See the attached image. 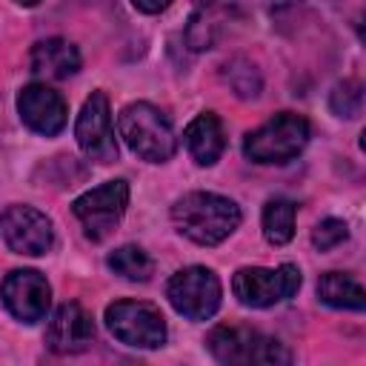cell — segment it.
Masks as SVG:
<instances>
[{
	"label": "cell",
	"instance_id": "2",
	"mask_svg": "<svg viewBox=\"0 0 366 366\" xmlns=\"http://www.w3.org/2000/svg\"><path fill=\"white\" fill-rule=\"evenodd\" d=\"M117 129L126 146L149 163H166L177 152V137L169 117L152 103H129L117 117Z\"/></svg>",
	"mask_w": 366,
	"mask_h": 366
},
{
	"label": "cell",
	"instance_id": "14",
	"mask_svg": "<svg viewBox=\"0 0 366 366\" xmlns=\"http://www.w3.org/2000/svg\"><path fill=\"white\" fill-rule=\"evenodd\" d=\"M186 149L194 157L197 166H212L220 160L223 149H226V134H223V123L214 112H200L183 132Z\"/></svg>",
	"mask_w": 366,
	"mask_h": 366
},
{
	"label": "cell",
	"instance_id": "19",
	"mask_svg": "<svg viewBox=\"0 0 366 366\" xmlns=\"http://www.w3.org/2000/svg\"><path fill=\"white\" fill-rule=\"evenodd\" d=\"M223 80L229 83V89L237 97H257L260 94V86H263L257 69L249 60H243V57H234V60H229L223 66Z\"/></svg>",
	"mask_w": 366,
	"mask_h": 366
},
{
	"label": "cell",
	"instance_id": "13",
	"mask_svg": "<svg viewBox=\"0 0 366 366\" xmlns=\"http://www.w3.org/2000/svg\"><path fill=\"white\" fill-rule=\"evenodd\" d=\"M94 340V323L92 315L80 303H63L49 320L46 343L54 355H74L83 352Z\"/></svg>",
	"mask_w": 366,
	"mask_h": 366
},
{
	"label": "cell",
	"instance_id": "7",
	"mask_svg": "<svg viewBox=\"0 0 366 366\" xmlns=\"http://www.w3.org/2000/svg\"><path fill=\"white\" fill-rule=\"evenodd\" d=\"M109 332L134 349H157L166 343V320L157 306L143 300H114L106 306Z\"/></svg>",
	"mask_w": 366,
	"mask_h": 366
},
{
	"label": "cell",
	"instance_id": "21",
	"mask_svg": "<svg viewBox=\"0 0 366 366\" xmlns=\"http://www.w3.org/2000/svg\"><path fill=\"white\" fill-rule=\"evenodd\" d=\"M346 237H349V226H346L343 220H337V217H326V220H320V223L312 229V243H315V249H320V252H329V249L340 246Z\"/></svg>",
	"mask_w": 366,
	"mask_h": 366
},
{
	"label": "cell",
	"instance_id": "24",
	"mask_svg": "<svg viewBox=\"0 0 366 366\" xmlns=\"http://www.w3.org/2000/svg\"><path fill=\"white\" fill-rule=\"evenodd\" d=\"M17 3H20V6H37L40 0H17Z\"/></svg>",
	"mask_w": 366,
	"mask_h": 366
},
{
	"label": "cell",
	"instance_id": "12",
	"mask_svg": "<svg viewBox=\"0 0 366 366\" xmlns=\"http://www.w3.org/2000/svg\"><path fill=\"white\" fill-rule=\"evenodd\" d=\"M17 112H20V120L43 134V137H54L63 132L66 120H69V106L63 100L60 92H54L51 86L46 83H29L20 89L17 94Z\"/></svg>",
	"mask_w": 366,
	"mask_h": 366
},
{
	"label": "cell",
	"instance_id": "5",
	"mask_svg": "<svg viewBox=\"0 0 366 366\" xmlns=\"http://www.w3.org/2000/svg\"><path fill=\"white\" fill-rule=\"evenodd\" d=\"M166 297L177 315L189 320H209L220 309V280L206 266H186L174 272L166 283Z\"/></svg>",
	"mask_w": 366,
	"mask_h": 366
},
{
	"label": "cell",
	"instance_id": "6",
	"mask_svg": "<svg viewBox=\"0 0 366 366\" xmlns=\"http://www.w3.org/2000/svg\"><path fill=\"white\" fill-rule=\"evenodd\" d=\"M300 269L295 263H283L277 269L243 266L232 277V292L243 306L266 309L280 300H289L300 289Z\"/></svg>",
	"mask_w": 366,
	"mask_h": 366
},
{
	"label": "cell",
	"instance_id": "4",
	"mask_svg": "<svg viewBox=\"0 0 366 366\" xmlns=\"http://www.w3.org/2000/svg\"><path fill=\"white\" fill-rule=\"evenodd\" d=\"M206 346L220 363H289L292 355L274 337L243 329V326H214L206 337Z\"/></svg>",
	"mask_w": 366,
	"mask_h": 366
},
{
	"label": "cell",
	"instance_id": "22",
	"mask_svg": "<svg viewBox=\"0 0 366 366\" xmlns=\"http://www.w3.org/2000/svg\"><path fill=\"white\" fill-rule=\"evenodd\" d=\"M214 20L212 17H206V11L203 14H194L192 20H189V26H186V40H189V46L192 49H209L212 43H214Z\"/></svg>",
	"mask_w": 366,
	"mask_h": 366
},
{
	"label": "cell",
	"instance_id": "18",
	"mask_svg": "<svg viewBox=\"0 0 366 366\" xmlns=\"http://www.w3.org/2000/svg\"><path fill=\"white\" fill-rule=\"evenodd\" d=\"M109 269L126 280H134V283H146L152 274H154V260L140 249V246H120L109 254Z\"/></svg>",
	"mask_w": 366,
	"mask_h": 366
},
{
	"label": "cell",
	"instance_id": "16",
	"mask_svg": "<svg viewBox=\"0 0 366 366\" xmlns=\"http://www.w3.org/2000/svg\"><path fill=\"white\" fill-rule=\"evenodd\" d=\"M317 297L332 306V309H352V312H363L366 306V295L363 286L343 272H326L317 280Z\"/></svg>",
	"mask_w": 366,
	"mask_h": 366
},
{
	"label": "cell",
	"instance_id": "25",
	"mask_svg": "<svg viewBox=\"0 0 366 366\" xmlns=\"http://www.w3.org/2000/svg\"><path fill=\"white\" fill-rule=\"evenodd\" d=\"M194 3H197V6H212L214 0H194Z\"/></svg>",
	"mask_w": 366,
	"mask_h": 366
},
{
	"label": "cell",
	"instance_id": "9",
	"mask_svg": "<svg viewBox=\"0 0 366 366\" xmlns=\"http://www.w3.org/2000/svg\"><path fill=\"white\" fill-rule=\"evenodd\" d=\"M74 137L86 157H92L97 163L117 160V137H114L106 92H92V97H86V103L77 114V123H74Z\"/></svg>",
	"mask_w": 366,
	"mask_h": 366
},
{
	"label": "cell",
	"instance_id": "10",
	"mask_svg": "<svg viewBox=\"0 0 366 366\" xmlns=\"http://www.w3.org/2000/svg\"><path fill=\"white\" fill-rule=\"evenodd\" d=\"M0 234L11 252L29 257L46 254L54 243L51 220L34 206H9L0 214Z\"/></svg>",
	"mask_w": 366,
	"mask_h": 366
},
{
	"label": "cell",
	"instance_id": "20",
	"mask_svg": "<svg viewBox=\"0 0 366 366\" xmlns=\"http://www.w3.org/2000/svg\"><path fill=\"white\" fill-rule=\"evenodd\" d=\"M329 106L337 117H357L363 109V86L357 80H343L335 86Z\"/></svg>",
	"mask_w": 366,
	"mask_h": 366
},
{
	"label": "cell",
	"instance_id": "17",
	"mask_svg": "<svg viewBox=\"0 0 366 366\" xmlns=\"http://www.w3.org/2000/svg\"><path fill=\"white\" fill-rule=\"evenodd\" d=\"M295 214L297 206L289 197H272L263 206V237L272 246H283L295 234Z\"/></svg>",
	"mask_w": 366,
	"mask_h": 366
},
{
	"label": "cell",
	"instance_id": "11",
	"mask_svg": "<svg viewBox=\"0 0 366 366\" xmlns=\"http://www.w3.org/2000/svg\"><path fill=\"white\" fill-rule=\"evenodd\" d=\"M3 306L23 323H37L49 315L51 306V286L34 269H14L0 283Z\"/></svg>",
	"mask_w": 366,
	"mask_h": 366
},
{
	"label": "cell",
	"instance_id": "3",
	"mask_svg": "<svg viewBox=\"0 0 366 366\" xmlns=\"http://www.w3.org/2000/svg\"><path fill=\"white\" fill-rule=\"evenodd\" d=\"M309 143V123L303 114L280 112L243 137V154L252 163H289Z\"/></svg>",
	"mask_w": 366,
	"mask_h": 366
},
{
	"label": "cell",
	"instance_id": "23",
	"mask_svg": "<svg viewBox=\"0 0 366 366\" xmlns=\"http://www.w3.org/2000/svg\"><path fill=\"white\" fill-rule=\"evenodd\" d=\"M132 6H134L137 11H143V14H157V11L169 9L172 0H132Z\"/></svg>",
	"mask_w": 366,
	"mask_h": 366
},
{
	"label": "cell",
	"instance_id": "8",
	"mask_svg": "<svg viewBox=\"0 0 366 366\" xmlns=\"http://www.w3.org/2000/svg\"><path fill=\"white\" fill-rule=\"evenodd\" d=\"M126 206H129V183L126 180H106L103 186L83 192L71 203V212L80 220L86 237L106 240L117 229V223L123 220Z\"/></svg>",
	"mask_w": 366,
	"mask_h": 366
},
{
	"label": "cell",
	"instance_id": "1",
	"mask_svg": "<svg viewBox=\"0 0 366 366\" xmlns=\"http://www.w3.org/2000/svg\"><path fill=\"white\" fill-rule=\"evenodd\" d=\"M180 234L197 246H217L240 226V206L214 192H189L172 206Z\"/></svg>",
	"mask_w": 366,
	"mask_h": 366
},
{
	"label": "cell",
	"instance_id": "15",
	"mask_svg": "<svg viewBox=\"0 0 366 366\" xmlns=\"http://www.w3.org/2000/svg\"><path fill=\"white\" fill-rule=\"evenodd\" d=\"M31 71L40 77H51V80H63L69 74H74L80 69V51L74 43L63 40V37H49L34 43L31 49Z\"/></svg>",
	"mask_w": 366,
	"mask_h": 366
}]
</instances>
